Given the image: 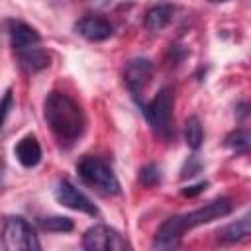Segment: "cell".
Masks as SVG:
<instances>
[{"label": "cell", "mask_w": 251, "mask_h": 251, "mask_svg": "<svg viewBox=\"0 0 251 251\" xmlns=\"http://www.w3.org/2000/svg\"><path fill=\"white\" fill-rule=\"evenodd\" d=\"M82 247L90 251H126L131 249V245L110 226L98 224L84 231L82 235Z\"/></svg>", "instance_id": "cell-6"}, {"label": "cell", "mask_w": 251, "mask_h": 251, "mask_svg": "<svg viewBox=\"0 0 251 251\" xmlns=\"http://www.w3.org/2000/svg\"><path fill=\"white\" fill-rule=\"evenodd\" d=\"M224 143L233 153H249L251 151V127H237L229 131Z\"/></svg>", "instance_id": "cell-15"}, {"label": "cell", "mask_w": 251, "mask_h": 251, "mask_svg": "<svg viewBox=\"0 0 251 251\" xmlns=\"http://www.w3.org/2000/svg\"><path fill=\"white\" fill-rule=\"evenodd\" d=\"M18 61H20L22 69L27 73H37V71H43L49 67V55L43 49H39L37 45L18 51Z\"/></svg>", "instance_id": "cell-14"}, {"label": "cell", "mask_w": 251, "mask_h": 251, "mask_svg": "<svg viewBox=\"0 0 251 251\" xmlns=\"http://www.w3.org/2000/svg\"><path fill=\"white\" fill-rule=\"evenodd\" d=\"M249 235H251V210L247 214H243L239 220L218 229V241L220 243H237Z\"/></svg>", "instance_id": "cell-13"}, {"label": "cell", "mask_w": 251, "mask_h": 251, "mask_svg": "<svg viewBox=\"0 0 251 251\" xmlns=\"http://www.w3.org/2000/svg\"><path fill=\"white\" fill-rule=\"evenodd\" d=\"M2 247L6 251H16V249L39 251L41 243L37 239L33 226L25 218L8 216L4 220V227H2Z\"/></svg>", "instance_id": "cell-5"}, {"label": "cell", "mask_w": 251, "mask_h": 251, "mask_svg": "<svg viewBox=\"0 0 251 251\" xmlns=\"http://www.w3.org/2000/svg\"><path fill=\"white\" fill-rule=\"evenodd\" d=\"M235 116L239 120H249L251 118V102H239L235 106Z\"/></svg>", "instance_id": "cell-22"}, {"label": "cell", "mask_w": 251, "mask_h": 251, "mask_svg": "<svg viewBox=\"0 0 251 251\" xmlns=\"http://www.w3.org/2000/svg\"><path fill=\"white\" fill-rule=\"evenodd\" d=\"M151 76H153V63L147 57H135L126 65L124 82L133 98H137L143 92V88L151 82Z\"/></svg>", "instance_id": "cell-7"}, {"label": "cell", "mask_w": 251, "mask_h": 251, "mask_svg": "<svg viewBox=\"0 0 251 251\" xmlns=\"http://www.w3.org/2000/svg\"><path fill=\"white\" fill-rule=\"evenodd\" d=\"M163 178V173H161V167L155 165V163H149L145 167L139 169V182L143 186H157Z\"/></svg>", "instance_id": "cell-18"}, {"label": "cell", "mask_w": 251, "mask_h": 251, "mask_svg": "<svg viewBox=\"0 0 251 251\" xmlns=\"http://www.w3.org/2000/svg\"><path fill=\"white\" fill-rule=\"evenodd\" d=\"M75 31L88 41H106L112 37L114 27L108 20L98 16H86L75 24Z\"/></svg>", "instance_id": "cell-9"}, {"label": "cell", "mask_w": 251, "mask_h": 251, "mask_svg": "<svg viewBox=\"0 0 251 251\" xmlns=\"http://www.w3.org/2000/svg\"><path fill=\"white\" fill-rule=\"evenodd\" d=\"M43 118L61 145L75 143L84 131L80 106L65 92H49L43 102Z\"/></svg>", "instance_id": "cell-2"}, {"label": "cell", "mask_w": 251, "mask_h": 251, "mask_svg": "<svg viewBox=\"0 0 251 251\" xmlns=\"http://www.w3.org/2000/svg\"><path fill=\"white\" fill-rule=\"evenodd\" d=\"M55 198L59 204H63L65 208L76 210V212H84L88 216H98V208L92 204V200L88 196H84L76 186H73L69 180H59L57 188H55Z\"/></svg>", "instance_id": "cell-8"}, {"label": "cell", "mask_w": 251, "mask_h": 251, "mask_svg": "<svg viewBox=\"0 0 251 251\" xmlns=\"http://www.w3.org/2000/svg\"><path fill=\"white\" fill-rule=\"evenodd\" d=\"M206 186H208V180H200V182H196V184H190V186L182 188V196H188V198H192V196L200 194L202 190H206Z\"/></svg>", "instance_id": "cell-20"}, {"label": "cell", "mask_w": 251, "mask_h": 251, "mask_svg": "<svg viewBox=\"0 0 251 251\" xmlns=\"http://www.w3.org/2000/svg\"><path fill=\"white\" fill-rule=\"evenodd\" d=\"M8 35L14 51H24L41 43V35L31 25L20 20H8Z\"/></svg>", "instance_id": "cell-10"}, {"label": "cell", "mask_w": 251, "mask_h": 251, "mask_svg": "<svg viewBox=\"0 0 251 251\" xmlns=\"http://www.w3.org/2000/svg\"><path fill=\"white\" fill-rule=\"evenodd\" d=\"M231 210H233L231 198L222 196V198H216V200L204 204L202 208H196V210L188 212V214L171 216L155 231L153 249H173V247H178V243H180V239H182V235L186 231H190V229H194L198 226L210 224V222H214L218 218H224Z\"/></svg>", "instance_id": "cell-1"}, {"label": "cell", "mask_w": 251, "mask_h": 251, "mask_svg": "<svg viewBox=\"0 0 251 251\" xmlns=\"http://www.w3.org/2000/svg\"><path fill=\"white\" fill-rule=\"evenodd\" d=\"M37 226L43 231H51V233H63V231H71L75 227L71 218L65 216H43L37 220Z\"/></svg>", "instance_id": "cell-17"}, {"label": "cell", "mask_w": 251, "mask_h": 251, "mask_svg": "<svg viewBox=\"0 0 251 251\" xmlns=\"http://www.w3.org/2000/svg\"><path fill=\"white\" fill-rule=\"evenodd\" d=\"M12 102H14V98H12V90L8 88V90H6V94H4V100H2V122H6V120H8L10 110H12Z\"/></svg>", "instance_id": "cell-21"}, {"label": "cell", "mask_w": 251, "mask_h": 251, "mask_svg": "<svg viewBox=\"0 0 251 251\" xmlns=\"http://www.w3.org/2000/svg\"><path fill=\"white\" fill-rule=\"evenodd\" d=\"M14 155L18 159V163L25 169H31L35 167L39 161H41V147H39V141L35 135H24L16 147H14Z\"/></svg>", "instance_id": "cell-11"}, {"label": "cell", "mask_w": 251, "mask_h": 251, "mask_svg": "<svg viewBox=\"0 0 251 251\" xmlns=\"http://www.w3.org/2000/svg\"><path fill=\"white\" fill-rule=\"evenodd\" d=\"M173 106H175V94L173 88L163 86L157 96L143 106V114L147 124L151 126V129L163 137V139H171L175 135L173 131Z\"/></svg>", "instance_id": "cell-4"}, {"label": "cell", "mask_w": 251, "mask_h": 251, "mask_svg": "<svg viewBox=\"0 0 251 251\" xmlns=\"http://www.w3.org/2000/svg\"><path fill=\"white\" fill-rule=\"evenodd\" d=\"M200 171H202V163H200V159L194 157V155H190V157L184 161V165H182L180 178H192V176H196Z\"/></svg>", "instance_id": "cell-19"}, {"label": "cell", "mask_w": 251, "mask_h": 251, "mask_svg": "<svg viewBox=\"0 0 251 251\" xmlns=\"http://www.w3.org/2000/svg\"><path fill=\"white\" fill-rule=\"evenodd\" d=\"M184 139H186V145L190 149H200L202 145V139H204V129H202V122L198 116H188L186 122H184Z\"/></svg>", "instance_id": "cell-16"}, {"label": "cell", "mask_w": 251, "mask_h": 251, "mask_svg": "<svg viewBox=\"0 0 251 251\" xmlns=\"http://www.w3.org/2000/svg\"><path fill=\"white\" fill-rule=\"evenodd\" d=\"M212 4H220V2H227V0H210Z\"/></svg>", "instance_id": "cell-23"}, {"label": "cell", "mask_w": 251, "mask_h": 251, "mask_svg": "<svg viewBox=\"0 0 251 251\" xmlns=\"http://www.w3.org/2000/svg\"><path fill=\"white\" fill-rule=\"evenodd\" d=\"M173 16H175V6L169 2H159L145 12L143 25H145V29L155 33V31H161L163 27H167L171 24Z\"/></svg>", "instance_id": "cell-12"}, {"label": "cell", "mask_w": 251, "mask_h": 251, "mask_svg": "<svg viewBox=\"0 0 251 251\" xmlns=\"http://www.w3.org/2000/svg\"><path fill=\"white\" fill-rule=\"evenodd\" d=\"M76 173L88 186H92L100 194H106V196L120 194V180L116 178L112 167L100 157H94V155L82 157L76 165Z\"/></svg>", "instance_id": "cell-3"}]
</instances>
